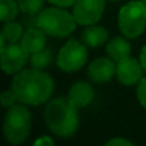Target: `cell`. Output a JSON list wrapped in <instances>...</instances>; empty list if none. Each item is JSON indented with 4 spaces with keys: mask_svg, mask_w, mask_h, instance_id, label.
Instances as JSON below:
<instances>
[{
    "mask_svg": "<svg viewBox=\"0 0 146 146\" xmlns=\"http://www.w3.org/2000/svg\"><path fill=\"white\" fill-rule=\"evenodd\" d=\"M12 90L19 103L40 105L50 99L54 91V81L42 69H25L14 76Z\"/></svg>",
    "mask_w": 146,
    "mask_h": 146,
    "instance_id": "6da1fadb",
    "label": "cell"
},
{
    "mask_svg": "<svg viewBox=\"0 0 146 146\" xmlns=\"http://www.w3.org/2000/svg\"><path fill=\"white\" fill-rule=\"evenodd\" d=\"M77 106L68 98H56L46 105L45 122L48 128L55 136L71 137L78 127Z\"/></svg>",
    "mask_w": 146,
    "mask_h": 146,
    "instance_id": "7a4b0ae2",
    "label": "cell"
},
{
    "mask_svg": "<svg viewBox=\"0 0 146 146\" xmlns=\"http://www.w3.org/2000/svg\"><path fill=\"white\" fill-rule=\"evenodd\" d=\"M73 13L62 9L60 7L46 8L41 10L36 18V26L44 31L46 35L54 37H66L69 36L77 27Z\"/></svg>",
    "mask_w": 146,
    "mask_h": 146,
    "instance_id": "3957f363",
    "label": "cell"
},
{
    "mask_svg": "<svg viewBox=\"0 0 146 146\" xmlns=\"http://www.w3.org/2000/svg\"><path fill=\"white\" fill-rule=\"evenodd\" d=\"M14 104L8 108L4 118V136L12 145H19L31 131V114L25 105Z\"/></svg>",
    "mask_w": 146,
    "mask_h": 146,
    "instance_id": "277c9868",
    "label": "cell"
},
{
    "mask_svg": "<svg viewBox=\"0 0 146 146\" xmlns=\"http://www.w3.org/2000/svg\"><path fill=\"white\" fill-rule=\"evenodd\" d=\"M118 23L126 37H139L146 28V7L142 1H129L123 5L119 10Z\"/></svg>",
    "mask_w": 146,
    "mask_h": 146,
    "instance_id": "5b68a950",
    "label": "cell"
},
{
    "mask_svg": "<svg viewBox=\"0 0 146 146\" xmlns=\"http://www.w3.org/2000/svg\"><path fill=\"white\" fill-rule=\"evenodd\" d=\"M87 56L88 54L85 44L72 38L60 49L56 64L64 72H76L86 64Z\"/></svg>",
    "mask_w": 146,
    "mask_h": 146,
    "instance_id": "8992f818",
    "label": "cell"
},
{
    "mask_svg": "<svg viewBox=\"0 0 146 146\" xmlns=\"http://www.w3.org/2000/svg\"><path fill=\"white\" fill-rule=\"evenodd\" d=\"M105 9V0H77L73 5V15L78 25L91 26L99 22Z\"/></svg>",
    "mask_w": 146,
    "mask_h": 146,
    "instance_id": "52a82bcc",
    "label": "cell"
},
{
    "mask_svg": "<svg viewBox=\"0 0 146 146\" xmlns=\"http://www.w3.org/2000/svg\"><path fill=\"white\" fill-rule=\"evenodd\" d=\"M28 60L30 54L22 44L9 42L4 50H1V68L8 74L21 72Z\"/></svg>",
    "mask_w": 146,
    "mask_h": 146,
    "instance_id": "ba28073f",
    "label": "cell"
},
{
    "mask_svg": "<svg viewBox=\"0 0 146 146\" xmlns=\"http://www.w3.org/2000/svg\"><path fill=\"white\" fill-rule=\"evenodd\" d=\"M142 67L141 62L131 56L117 63V77L119 82L126 86H133L142 80Z\"/></svg>",
    "mask_w": 146,
    "mask_h": 146,
    "instance_id": "9c48e42d",
    "label": "cell"
},
{
    "mask_svg": "<svg viewBox=\"0 0 146 146\" xmlns=\"http://www.w3.org/2000/svg\"><path fill=\"white\" fill-rule=\"evenodd\" d=\"M117 74V64L110 58H98L88 66V77L94 82H109Z\"/></svg>",
    "mask_w": 146,
    "mask_h": 146,
    "instance_id": "30bf717a",
    "label": "cell"
},
{
    "mask_svg": "<svg viewBox=\"0 0 146 146\" xmlns=\"http://www.w3.org/2000/svg\"><path fill=\"white\" fill-rule=\"evenodd\" d=\"M94 88L88 82L78 81L69 88L68 91V100L77 108H85L94 100Z\"/></svg>",
    "mask_w": 146,
    "mask_h": 146,
    "instance_id": "8fae6325",
    "label": "cell"
},
{
    "mask_svg": "<svg viewBox=\"0 0 146 146\" xmlns=\"http://www.w3.org/2000/svg\"><path fill=\"white\" fill-rule=\"evenodd\" d=\"M46 33L44 32L41 28H30L27 32H25L21 44L23 45V48L28 51V54H33L37 51L45 49L46 45Z\"/></svg>",
    "mask_w": 146,
    "mask_h": 146,
    "instance_id": "7c38bea8",
    "label": "cell"
},
{
    "mask_svg": "<svg viewBox=\"0 0 146 146\" xmlns=\"http://www.w3.org/2000/svg\"><path fill=\"white\" fill-rule=\"evenodd\" d=\"M109 33L101 26H95L91 25L87 26L85 31L82 32V41L86 46H90V48H99V46H103L104 44L108 41Z\"/></svg>",
    "mask_w": 146,
    "mask_h": 146,
    "instance_id": "4fadbf2b",
    "label": "cell"
},
{
    "mask_svg": "<svg viewBox=\"0 0 146 146\" xmlns=\"http://www.w3.org/2000/svg\"><path fill=\"white\" fill-rule=\"evenodd\" d=\"M106 53L109 58L113 59L115 63L128 58L131 54V45L123 37H114L106 45Z\"/></svg>",
    "mask_w": 146,
    "mask_h": 146,
    "instance_id": "5bb4252c",
    "label": "cell"
},
{
    "mask_svg": "<svg viewBox=\"0 0 146 146\" xmlns=\"http://www.w3.org/2000/svg\"><path fill=\"white\" fill-rule=\"evenodd\" d=\"M23 35H25L23 27L14 21L5 22L4 27L1 30V36L8 42H18L19 40H22Z\"/></svg>",
    "mask_w": 146,
    "mask_h": 146,
    "instance_id": "9a60e30c",
    "label": "cell"
},
{
    "mask_svg": "<svg viewBox=\"0 0 146 146\" xmlns=\"http://www.w3.org/2000/svg\"><path fill=\"white\" fill-rule=\"evenodd\" d=\"M18 3L17 0H0V19L1 22L14 21L18 15Z\"/></svg>",
    "mask_w": 146,
    "mask_h": 146,
    "instance_id": "2e32d148",
    "label": "cell"
},
{
    "mask_svg": "<svg viewBox=\"0 0 146 146\" xmlns=\"http://www.w3.org/2000/svg\"><path fill=\"white\" fill-rule=\"evenodd\" d=\"M53 60V55H51L50 49H42V50L33 53L30 55V63L32 68L36 69H45L49 67V64Z\"/></svg>",
    "mask_w": 146,
    "mask_h": 146,
    "instance_id": "e0dca14e",
    "label": "cell"
},
{
    "mask_svg": "<svg viewBox=\"0 0 146 146\" xmlns=\"http://www.w3.org/2000/svg\"><path fill=\"white\" fill-rule=\"evenodd\" d=\"M18 7L28 15H36L42 10L45 0H17Z\"/></svg>",
    "mask_w": 146,
    "mask_h": 146,
    "instance_id": "ac0fdd59",
    "label": "cell"
},
{
    "mask_svg": "<svg viewBox=\"0 0 146 146\" xmlns=\"http://www.w3.org/2000/svg\"><path fill=\"white\" fill-rule=\"evenodd\" d=\"M15 101H18L17 96H15L14 91L10 88V90L8 91H4L1 95V105L4 106V108H10L12 105H14Z\"/></svg>",
    "mask_w": 146,
    "mask_h": 146,
    "instance_id": "d6986e66",
    "label": "cell"
},
{
    "mask_svg": "<svg viewBox=\"0 0 146 146\" xmlns=\"http://www.w3.org/2000/svg\"><path fill=\"white\" fill-rule=\"evenodd\" d=\"M137 98L140 104L146 109V77H142V80L137 83Z\"/></svg>",
    "mask_w": 146,
    "mask_h": 146,
    "instance_id": "ffe728a7",
    "label": "cell"
},
{
    "mask_svg": "<svg viewBox=\"0 0 146 146\" xmlns=\"http://www.w3.org/2000/svg\"><path fill=\"white\" fill-rule=\"evenodd\" d=\"M131 146L132 142L128 141L126 139H122V137H115V139H111L106 142V146Z\"/></svg>",
    "mask_w": 146,
    "mask_h": 146,
    "instance_id": "44dd1931",
    "label": "cell"
},
{
    "mask_svg": "<svg viewBox=\"0 0 146 146\" xmlns=\"http://www.w3.org/2000/svg\"><path fill=\"white\" fill-rule=\"evenodd\" d=\"M49 3H51L55 7H60V8H68L76 4L77 0H48Z\"/></svg>",
    "mask_w": 146,
    "mask_h": 146,
    "instance_id": "7402d4cb",
    "label": "cell"
},
{
    "mask_svg": "<svg viewBox=\"0 0 146 146\" xmlns=\"http://www.w3.org/2000/svg\"><path fill=\"white\" fill-rule=\"evenodd\" d=\"M35 145H41V146H42V145H54V141H53V139H51V137L44 136V137H41V139L36 140Z\"/></svg>",
    "mask_w": 146,
    "mask_h": 146,
    "instance_id": "603a6c76",
    "label": "cell"
},
{
    "mask_svg": "<svg viewBox=\"0 0 146 146\" xmlns=\"http://www.w3.org/2000/svg\"><path fill=\"white\" fill-rule=\"evenodd\" d=\"M140 62H141L142 67H144V71L146 72V45L142 48L141 54H140Z\"/></svg>",
    "mask_w": 146,
    "mask_h": 146,
    "instance_id": "cb8c5ba5",
    "label": "cell"
},
{
    "mask_svg": "<svg viewBox=\"0 0 146 146\" xmlns=\"http://www.w3.org/2000/svg\"><path fill=\"white\" fill-rule=\"evenodd\" d=\"M140 1H142V4H144L145 7H146V0H140Z\"/></svg>",
    "mask_w": 146,
    "mask_h": 146,
    "instance_id": "d4e9b609",
    "label": "cell"
},
{
    "mask_svg": "<svg viewBox=\"0 0 146 146\" xmlns=\"http://www.w3.org/2000/svg\"><path fill=\"white\" fill-rule=\"evenodd\" d=\"M110 1H119V0H110Z\"/></svg>",
    "mask_w": 146,
    "mask_h": 146,
    "instance_id": "484cf974",
    "label": "cell"
}]
</instances>
